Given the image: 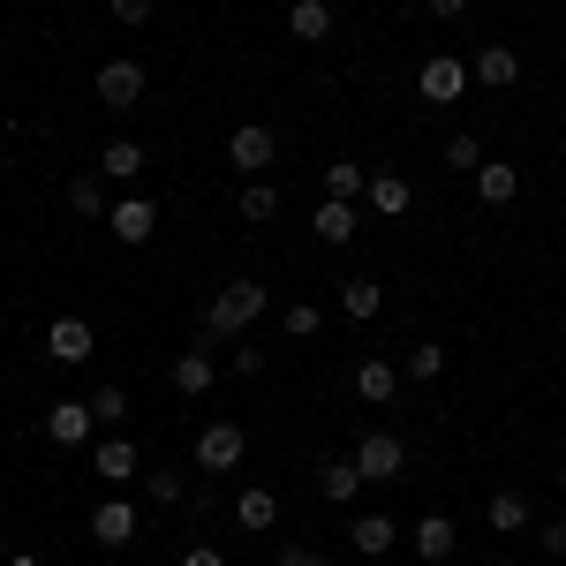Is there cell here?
<instances>
[{"mask_svg":"<svg viewBox=\"0 0 566 566\" xmlns=\"http://www.w3.org/2000/svg\"><path fill=\"white\" fill-rule=\"evenodd\" d=\"M264 317V287L258 280H227L212 303H205V340H234V333H250Z\"/></svg>","mask_w":566,"mask_h":566,"instance_id":"6da1fadb","label":"cell"},{"mask_svg":"<svg viewBox=\"0 0 566 566\" xmlns=\"http://www.w3.org/2000/svg\"><path fill=\"white\" fill-rule=\"evenodd\" d=\"M469 84H476V76H469V61H453V53H431V61L416 69V91H423L431 106H461Z\"/></svg>","mask_w":566,"mask_h":566,"instance_id":"7a4b0ae2","label":"cell"},{"mask_svg":"<svg viewBox=\"0 0 566 566\" xmlns=\"http://www.w3.org/2000/svg\"><path fill=\"white\" fill-rule=\"evenodd\" d=\"M242 453H250V431H242V423H205V431H197V469H205V476L242 469Z\"/></svg>","mask_w":566,"mask_h":566,"instance_id":"3957f363","label":"cell"},{"mask_svg":"<svg viewBox=\"0 0 566 566\" xmlns=\"http://www.w3.org/2000/svg\"><path fill=\"white\" fill-rule=\"evenodd\" d=\"M91 91H98L106 114H136V106H144V61H106Z\"/></svg>","mask_w":566,"mask_h":566,"instance_id":"277c9868","label":"cell"},{"mask_svg":"<svg viewBox=\"0 0 566 566\" xmlns=\"http://www.w3.org/2000/svg\"><path fill=\"white\" fill-rule=\"evenodd\" d=\"M91 476L98 483H114V491H122V483H136L144 476V453H136V438H98V446H91Z\"/></svg>","mask_w":566,"mask_h":566,"instance_id":"5b68a950","label":"cell"},{"mask_svg":"<svg viewBox=\"0 0 566 566\" xmlns=\"http://www.w3.org/2000/svg\"><path fill=\"white\" fill-rule=\"evenodd\" d=\"M136 528H144V514H136L129 499H98V506H91V544H98V552H122Z\"/></svg>","mask_w":566,"mask_h":566,"instance_id":"8992f818","label":"cell"},{"mask_svg":"<svg viewBox=\"0 0 566 566\" xmlns=\"http://www.w3.org/2000/svg\"><path fill=\"white\" fill-rule=\"evenodd\" d=\"M39 431L53 438V446H84V438L98 431V416H91V400H45Z\"/></svg>","mask_w":566,"mask_h":566,"instance_id":"52a82bcc","label":"cell"},{"mask_svg":"<svg viewBox=\"0 0 566 566\" xmlns=\"http://www.w3.org/2000/svg\"><path fill=\"white\" fill-rule=\"evenodd\" d=\"M355 469H363V483H392L400 469H408V446L392 431H370L363 446H355Z\"/></svg>","mask_w":566,"mask_h":566,"instance_id":"ba28073f","label":"cell"},{"mask_svg":"<svg viewBox=\"0 0 566 566\" xmlns=\"http://www.w3.org/2000/svg\"><path fill=\"white\" fill-rule=\"evenodd\" d=\"M272 151H280V136L264 129V122H242V129L227 136V159L242 167L250 181H264V167H272Z\"/></svg>","mask_w":566,"mask_h":566,"instance_id":"9c48e42d","label":"cell"},{"mask_svg":"<svg viewBox=\"0 0 566 566\" xmlns=\"http://www.w3.org/2000/svg\"><path fill=\"white\" fill-rule=\"evenodd\" d=\"M400 536H408V522H392V514H355L348 522V552L355 559H386Z\"/></svg>","mask_w":566,"mask_h":566,"instance_id":"30bf717a","label":"cell"},{"mask_svg":"<svg viewBox=\"0 0 566 566\" xmlns=\"http://www.w3.org/2000/svg\"><path fill=\"white\" fill-rule=\"evenodd\" d=\"M45 355H53V363H91V355H98V333H91L84 317H53V325H45Z\"/></svg>","mask_w":566,"mask_h":566,"instance_id":"8fae6325","label":"cell"},{"mask_svg":"<svg viewBox=\"0 0 566 566\" xmlns=\"http://www.w3.org/2000/svg\"><path fill=\"white\" fill-rule=\"evenodd\" d=\"M106 227H114V242H129V250H144V242L159 234V205H151V197H122Z\"/></svg>","mask_w":566,"mask_h":566,"instance_id":"7c38bea8","label":"cell"},{"mask_svg":"<svg viewBox=\"0 0 566 566\" xmlns=\"http://www.w3.org/2000/svg\"><path fill=\"white\" fill-rule=\"evenodd\" d=\"M408 544H416V559H423V566H446V559H453V544H461V528L446 522V514H423V522H408Z\"/></svg>","mask_w":566,"mask_h":566,"instance_id":"4fadbf2b","label":"cell"},{"mask_svg":"<svg viewBox=\"0 0 566 566\" xmlns=\"http://www.w3.org/2000/svg\"><path fill=\"white\" fill-rule=\"evenodd\" d=\"M310 227H317V242H325V250H348L355 234H363V212H355L348 197H325V205H317V219H310Z\"/></svg>","mask_w":566,"mask_h":566,"instance_id":"5bb4252c","label":"cell"},{"mask_svg":"<svg viewBox=\"0 0 566 566\" xmlns=\"http://www.w3.org/2000/svg\"><path fill=\"white\" fill-rule=\"evenodd\" d=\"M469 76H476L483 91H506V84H522V53H514V45H476Z\"/></svg>","mask_w":566,"mask_h":566,"instance_id":"9a60e30c","label":"cell"},{"mask_svg":"<svg viewBox=\"0 0 566 566\" xmlns=\"http://www.w3.org/2000/svg\"><path fill=\"white\" fill-rule=\"evenodd\" d=\"M363 205H370L378 219H400L408 205H416V181H408V175H370V189H363Z\"/></svg>","mask_w":566,"mask_h":566,"instance_id":"2e32d148","label":"cell"},{"mask_svg":"<svg viewBox=\"0 0 566 566\" xmlns=\"http://www.w3.org/2000/svg\"><path fill=\"white\" fill-rule=\"evenodd\" d=\"M355 392H363L370 408H392V392H400V370H392L386 355H370V363H355Z\"/></svg>","mask_w":566,"mask_h":566,"instance_id":"e0dca14e","label":"cell"},{"mask_svg":"<svg viewBox=\"0 0 566 566\" xmlns=\"http://www.w3.org/2000/svg\"><path fill=\"white\" fill-rule=\"evenodd\" d=\"M317 491H325V506H355V491H363L355 453H348V461H325V469H317Z\"/></svg>","mask_w":566,"mask_h":566,"instance_id":"ac0fdd59","label":"cell"},{"mask_svg":"<svg viewBox=\"0 0 566 566\" xmlns=\"http://www.w3.org/2000/svg\"><path fill=\"white\" fill-rule=\"evenodd\" d=\"M212 378H219L212 348H189V355L175 363V392H189V400H205V392H212Z\"/></svg>","mask_w":566,"mask_h":566,"instance_id":"d6986e66","label":"cell"},{"mask_svg":"<svg viewBox=\"0 0 566 566\" xmlns=\"http://www.w3.org/2000/svg\"><path fill=\"white\" fill-rule=\"evenodd\" d=\"M287 31H295L303 45L333 39V0H295V8H287Z\"/></svg>","mask_w":566,"mask_h":566,"instance_id":"ffe728a7","label":"cell"},{"mask_svg":"<svg viewBox=\"0 0 566 566\" xmlns=\"http://www.w3.org/2000/svg\"><path fill=\"white\" fill-rule=\"evenodd\" d=\"M98 175L106 181H136L144 175V144H136V136H114V144L98 151Z\"/></svg>","mask_w":566,"mask_h":566,"instance_id":"44dd1931","label":"cell"},{"mask_svg":"<svg viewBox=\"0 0 566 566\" xmlns=\"http://www.w3.org/2000/svg\"><path fill=\"white\" fill-rule=\"evenodd\" d=\"M476 197L483 205H514V197H522V167H506V159L476 167Z\"/></svg>","mask_w":566,"mask_h":566,"instance_id":"7402d4cb","label":"cell"},{"mask_svg":"<svg viewBox=\"0 0 566 566\" xmlns=\"http://www.w3.org/2000/svg\"><path fill=\"white\" fill-rule=\"evenodd\" d=\"M69 205H76L84 219H114V197H106V175H98V167H91V175H76V181H69Z\"/></svg>","mask_w":566,"mask_h":566,"instance_id":"603a6c76","label":"cell"},{"mask_svg":"<svg viewBox=\"0 0 566 566\" xmlns=\"http://www.w3.org/2000/svg\"><path fill=\"white\" fill-rule=\"evenodd\" d=\"M340 310H348L355 325H370V317L386 310V287H378V280H340Z\"/></svg>","mask_w":566,"mask_h":566,"instance_id":"cb8c5ba5","label":"cell"},{"mask_svg":"<svg viewBox=\"0 0 566 566\" xmlns=\"http://www.w3.org/2000/svg\"><path fill=\"white\" fill-rule=\"evenodd\" d=\"M400 378L438 386V378H446V348H438V340H416V348H408V363H400Z\"/></svg>","mask_w":566,"mask_h":566,"instance_id":"d4e9b609","label":"cell"},{"mask_svg":"<svg viewBox=\"0 0 566 566\" xmlns=\"http://www.w3.org/2000/svg\"><path fill=\"white\" fill-rule=\"evenodd\" d=\"M234 522H242V528H258V536H264V528L280 522V499H272V491H242V499H234Z\"/></svg>","mask_w":566,"mask_h":566,"instance_id":"484cf974","label":"cell"},{"mask_svg":"<svg viewBox=\"0 0 566 566\" xmlns=\"http://www.w3.org/2000/svg\"><path fill=\"white\" fill-rule=\"evenodd\" d=\"M144 499H151V506H181V499H189V476H181V469H144Z\"/></svg>","mask_w":566,"mask_h":566,"instance_id":"4316f807","label":"cell"},{"mask_svg":"<svg viewBox=\"0 0 566 566\" xmlns=\"http://www.w3.org/2000/svg\"><path fill=\"white\" fill-rule=\"evenodd\" d=\"M129 408H136V400L122 386H98V392H91V416H98L106 431H122V423H129Z\"/></svg>","mask_w":566,"mask_h":566,"instance_id":"83f0119b","label":"cell"},{"mask_svg":"<svg viewBox=\"0 0 566 566\" xmlns=\"http://www.w3.org/2000/svg\"><path fill=\"white\" fill-rule=\"evenodd\" d=\"M363 189H370V175H363V167H355V159H333V167H325V197H363Z\"/></svg>","mask_w":566,"mask_h":566,"instance_id":"f1b7e54d","label":"cell"},{"mask_svg":"<svg viewBox=\"0 0 566 566\" xmlns=\"http://www.w3.org/2000/svg\"><path fill=\"white\" fill-rule=\"evenodd\" d=\"M483 522H491V528H528V499H522V491H499V499L483 506Z\"/></svg>","mask_w":566,"mask_h":566,"instance_id":"f546056e","label":"cell"},{"mask_svg":"<svg viewBox=\"0 0 566 566\" xmlns=\"http://www.w3.org/2000/svg\"><path fill=\"white\" fill-rule=\"evenodd\" d=\"M242 219L272 227V219H280V189H272V181H250V189H242Z\"/></svg>","mask_w":566,"mask_h":566,"instance_id":"4dcf8cb0","label":"cell"},{"mask_svg":"<svg viewBox=\"0 0 566 566\" xmlns=\"http://www.w3.org/2000/svg\"><path fill=\"white\" fill-rule=\"evenodd\" d=\"M446 167H453V175H476V167H483V144H476L469 129H461V136H446Z\"/></svg>","mask_w":566,"mask_h":566,"instance_id":"1f68e13d","label":"cell"},{"mask_svg":"<svg viewBox=\"0 0 566 566\" xmlns=\"http://www.w3.org/2000/svg\"><path fill=\"white\" fill-rule=\"evenodd\" d=\"M280 325H287V333H295V340H310V333H317V325H325V317H317V310H310V303H287V317H280Z\"/></svg>","mask_w":566,"mask_h":566,"instance_id":"d6a6232c","label":"cell"},{"mask_svg":"<svg viewBox=\"0 0 566 566\" xmlns=\"http://www.w3.org/2000/svg\"><path fill=\"white\" fill-rule=\"evenodd\" d=\"M106 8H114V23H151V8H159V0H106Z\"/></svg>","mask_w":566,"mask_h":566,"instance_id":"836d02e7","label":"cell"},{"mask_svg":"<svg viewBox=\"0 0 566 566\" xmlns=\"http://www.w3.org/2000/svg\"><path fill=\"white\" fill-rule=\"evenodd\" d=\"M280 566H333L317 544H280Z\"/></svg>","mask_w":566,"mask_h":566,"instance_id":"e575fe53","label":"cell"},{"mask_svg":"<svg viewBox=\"0 0 566 566\" xmlns=\"http://www.w3.org/2000/svg\"><path fill=\"white\" fill-rule=\"evenodd\" d=\"M536 544H544V559H566V522H552V528H536Z\"/></svg>","mask_w":566,"mask_h":566,"instance_id":"d590c367","label":"cell"},{"mask_svg":"<svg viewBox=\"0 0 566 566\" xmlns=\"http://www.w3.org/2000/svg\"><path fill=\"white\" fill-rule=\"evenodd\" d=\"M181 566H227V559H219L212 544H189V552H181Z\"/></svg>","mask_w":566,"mask_h":566,"instance_id":"8d00e7d4","label":"cell"},{"mask_svg":"<svg viewBox=\"0 0 566 566\" xmlns=\"http://www.w3.org/2000/svg\"><path fill=\"white\" fill-rule=\"evenodd\" d=\"M423 8H431V15H446V23H453V15H461V8H469V0H423Z\"/></svg>","mask_w":566,"mask_h":566,"instance_id":"74e56055","label":"cell"},{"mask_svg":"<svg viewBox=\"0 0 566 566\" xmlns=\"http://www.w3.org/2000/svg\"><path fill=\"white\" fill-rule=\"evenodd\" d=\"M0 566H39V552H15V559H0Z\"/></svg>","mask_w":566,"mask_h":566,"instance_id":"f35d334b","label":"cell"},{"mask_svg":"<svg viewBox=\"0 0 566 566\" xmlns=\"http://www.w3.org/2000/svg\"><path fill=\"white\" fill-rule=\"evenodd\" d=\"M559 483H566V469H559Z\"/></svg>","mask_w":566,"mask_h":566,"instance_id":"ab89813d","label":"cell"},{"mask_svg":"<svg viewBox=\"0 0 566 566\" xmlns=\"http://www.w3.org/2000/svg\"><path fill=\"white\" fill-rule=\"evenodd\" d=\"M491 566H499V559H491Z\"/></svg>","mask_w":566,"mask_h":566,"instance_id":"60d3db41","label":"cell"}]
</instances>
